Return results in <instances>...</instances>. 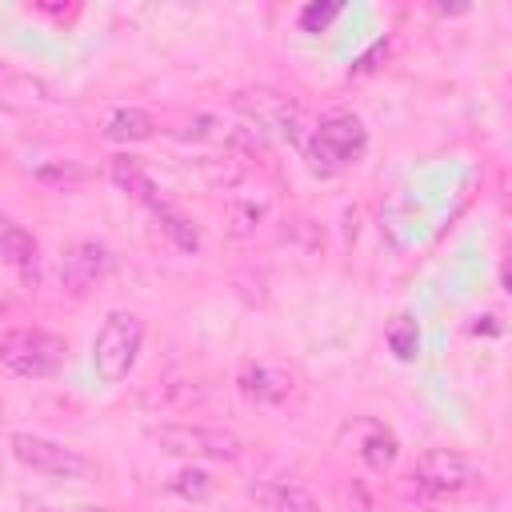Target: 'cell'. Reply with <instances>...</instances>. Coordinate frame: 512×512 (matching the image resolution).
<instances>
[{"mask_svg":"<svg viewBox=\"0 0 512 512\" xmlns=\"http://www.w3.org/2000/svg\"><path fill=\"white\" fill-rule=\"evenodd\" d=\"M40 180L72 184V180H88V172H84V168H72V164H48V168H40Z\"/></svg>","mask_w":512,"mask_h":512,"instance_id":"22","label":"cell"},{"mask_svg":"<svg viewBox=\"0 0 512 512\" xmlns=\"http://www.w3.org/2000/svg\"><path fill=\"white\" fill-rule=\"evenodd\" d=\"M140 344H144V320L136 312H124V308L108 312L100 332H96V340H92V368H96V376L108 380V384H120L132 372V364H136Z\"/></svg>","mask_w":512,"mask_h":512,"instance_id":"1","label":"cell"},{"mask_svg":"<svg viewBox=\"0 0 512 512\" xmlns=\"http://www.w3.org/2000/svg\"><path fill=\"white\" fill-rule=\"evenodd\" d=\"M112 180L132 196V200H140V204H148L152 212H160V208H168L164 204V196H160V188H156V180L144 172V164L136 160V156H128V152H120V156H112Z\"/></svg>","mask_w":512,"mask_h":512,"instance_id":"11","label":"cell"},{"mask_svg":"<svg viewBox=\"0 0 512 512\" xmlns=\"http://www.w3.org/2000/svg\"><path fill=\"white\" fill-rule=\"evenodd\" d=\"M248 500L256 504V512H316L312 492L284 480H256L248 488Z\"/></svg>","mask_w":512,"mask_h":512,"instance_id":"10","label":"cell"},{"mask_svg":"<svg viewBox=\"0 0 512 512\" xmlns=\"http://www.w3.org/2000/svg\"><path fill=\"white\" fill-rule=\"evenodd\" d=\"M72 512H112V508H72Z\"/></svg>","mask_w":512,"mask_h":512,"instance_id":"24","label":"cell"},{"mask_svg":"<svg viewBox=\"0 0 512 512\" xmlns=\"http://www.w3.org/2000/svg\"><path fill=\"white\" fill-rule=\"evenodd\" d=\"M64 336L44 332V328H4L0 332V368H8L12 376H52L64 364Z\"/></svg>","mask_w":512,"mask_h":512,"instance_id":"2","label":"cell"},{"mask_svg":"<svg viewBox=\"0 0 512 512\" xmlns=\"http://www.w3.org/2000/svg\"><path fill=\"white\" fill-rule=\"evenodd\" d=\"M156 224H160V232H164L180 252H196V248H200V228H196L188 216H180V212H172V208H160V212H156Z\"/></svg>","mask_w":512,"mask_h":512,"instance_id":"15","label":"cell"},{"mask_svg":"<svg viewBox=\"0 0 512 512\" xmlns=\"http://www.w3.org/2000/svg\"><path fill=\"white\" fill-rule=\"evenodd\" d=\"M152 440L172 452V456H192V460H236L240 456V436L224 428H200V424H160L152 428Z\"/></svg>","mask_w":512,"mask_h":512,"instance_id":"4","label":"cell"},{"mask_svg":"<svg viewBox=\"0 0 512 512\" xmlns=\"http://www.w3.org/2000/svg\"><path fill=\"white\" fill-rule=\"evenodd\" d=\"M104 268H108V252H104L100 244L84 240V244H72V248L60 256L56 276H60V288H64V292L84 296V292L104 276Z\"/></svg>","mask_w":512,"mask_h":512,"instance_id":"8","label":"cell"},{"mask_svg":"<svg viewBox=\"0 0 512 512\" xmlns=\"http://www.w3.org/2000/svg\"><path fill=\"white\" fill-rule=\"evenodd\" d=\"M12 456H16L24 468L40 472V476L76 480V476L88 472V460H84L80 452L56 444V440H48V436H36V432H16V436H12Z\"/></svg>","mask_w":512,"mask_h":512,"instance_id":"6","label":"cell"},{"mask_svg":"<svg viewBox=\"0 0 512 512\" xmlns=\"http://www.w3.org/2000/svg\"><path fill=\"white\" fill-rule=\"evenodd\" d=\"M0 260L12 264V268H32L36 264V240H32V232H24L4 212H0Z\"/></svg>","mask_w":512,"mask_h":512,"instance_id":"13","label":"cell"},{"mask_svg":"<svg viewBox=\"0 0 512 512\" xmlns=\"http://www.w3.org/2000/svg\"><path fill=\"white\" fill-rule=\"evenodd\" d=\"M236 384H240V392H244L248 400H256V404H280V400L292 392V376H288L284 368L256 364V360H248V364L240 368Z\"/></svg>","mask_w":512,"mask_h":512,"instance_id":"9","label":"cell"},{"mask_svg":"<svg viewBox=\"0 0 512 512\" xmlns=\"http://www.w3.org/2000/svg\"><path fill=\"white\" fill-rule=\"evenodd\" d=\"M168 492H176V496H184V500H204V496L212 492V480H208V472H200V468H180L176 476H168Z\"/></svg>","mask_w":512,"mask_h":512,"instance_id":"17","label":"cell"},{"mask_svg":"<svg viewBox=\"0 0 512 512\" xmlns=\"http://www.w3.org/2000/svg\"><path fill=\"white\" fill-rule=\"evenodd\" d=\"M24 512H60V508H48V504H36V500H28V504H24Z\"/></svg>","mask_w":512,"mask_h":512,"instance_id":"23","label":"cell"},{"mask_svg":"<svg viewBox=\"0 0 512 512\" xmlns=\"http://www.w3.org/2000/svg\"><path fill=\"white\" fill-rule=\"evenodd\" d=\"M236 108H244L256 124L276 128L288 144H304V120H300V108L288 96H280V92H240Z\"/></svg>","mask_w":512,"mask_h":512,"instance_id":"7","label":"cell"},{"mask_svg":"<svg viewBox=\"0 0 512 512\" xmlns=\"http://www.w3.org/2000/svg\"><path fill=\"white\" fill-rule=\"evenodd\" d=\"M412 480L428 492H464L480 480V464L456 448H428L416 456Z\"/></svg>","mask_w":512,"mask_h":512,"instance_id":"5","label":"cell"},{"mask_svg":"<svg viewBox=\"0 0 512 512\" xmlns=\"http://www.w3.org/2000/svg\"><path fill=\"white\" fill-rule=\"evenodd\" d=\"M364 144H368L364 124H360L352 112H332V116H324V120L316 124L312 144H308V160H312L316 168L332 172V168L352 164V160L364 152Z\"/></svg>","mask_w":512,"mask_h":512,"instance_id":"3","label":"cell"},{"mask_svg":"<svg viewBox=\"0 0 512 512\" xmlns=\"http://www.w3.org/2000/svg\"><path fill=\"white\" fill-rule=\"evenodd\" d=\"M268 216V196H240V200H232V208H228V220H232V232H252L260 220Z\"/></svg>","mask_w":512,"mask_h":512,"instance_id":"16","label":"cell"},{"mask_svg":"<svg viewBox=\"0 0 512 512\" xmlns=\"http://www.w3.org/2000/svg\"><path fill=\"white\" fill-rule=\"evenodd\" d=\"M388 344H392V352H396V356H404V360H408V356L416 352V324H412L408 316H396V324L388 328Z\"/></svg>","mask_w":512,"mask_h":512,"instance_id":"19","label":"cell"},{"mask_svg":"<svg viewBox=\"0 0 512 512\" xmlns=\"http://www.w3.org/2000/svg\"><path fill=\"white\" fill-rule=\"evenodd\" d=\"M200 172H204L212 184H236L244 168L236 164V156H224V160H200Z\"/></svg>","mask_w":512,"mask_h":512,"instance_id":"21","label":"cell"},{"mask_svg":"<svg viewBox=\"0 0 512 512\" xmlns=\"http://www.w3.org/2000/svg\"><path fill=\"white\" fill-rule=\"evenodd\" d=\"M104 132H108V140L136 144V140H148V136L156 132V120H152L144 108H116V112L104 120Z\"/></svg>","mask_w":512,"mask_h":512,"instance_id":"14","label":"cell"},{"mask_svg":"<svg viewBox=\"0 0 512 512\" xmlns=\"http://www.w3.org/2000/svg\"><path fill=\"white\" fill-rule=\"evenodd\" d=\"M356 452H360V460H364L372 472H384V468L396 464L400 444H396V436H392L384 424L364 420V424H360V444H356Z\"/></svg>","mask_w":512,"mask_h":512,"instance_id":"12","label":"cell"},{"mask_svg":"<svg viewBox=\"0 0 512 512\" xmlns=\"http://www.w3.org/2000/svg\"><path fill=\"white\" fill-rule=\"evenodd\" d=\"M336 16H340V4H308V8L300 12V28H304V32H324Z\"/></svg>","mask_w":512,"mask_h":512,"instance_id":"20","label":"cell"},{"mask_svg":"<svg viewBox=\"0 0 512 512\" xmlns=\"http://www.w3.org/2000/svg\"><path fill=\"white\" fill-rule=\"evenodd\" d=\"M284 240H292V244H300L304 252H316L320 244H324V232L312 224V220H304V216H296V220H284Z\"/></svg>","mask_w":512,"mask_h":512,"instance_id":"18","label":"cell"}]
</instances>
